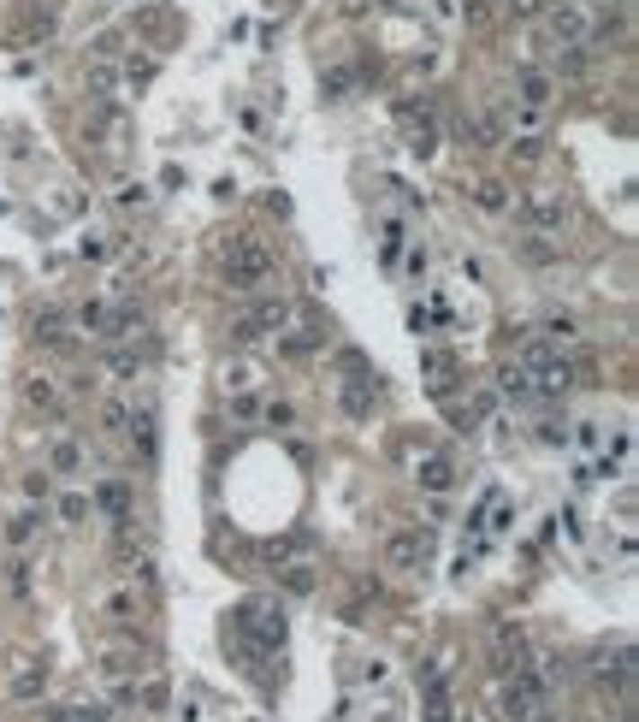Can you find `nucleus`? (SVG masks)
Returning a JSON list of instances; mask_svg holds the SVG:
<instances>
[{
  "label": "nucleus",
  "mask_w": 639,
  "mask_h": 722,
  "mask_svg": "<svg viewBox=\"0 0 639 722\" xmlns=\"http://www.w3.org/2000/svg\"><path fill=\"white\" fill-rule=\"evenodd\" d=\"M279 575H284L290 593H314V563H290V568H279Z\"/></svg>",
  "instance_id": "37998d69"
},
{
  "label": "nucleus",
  "mask_w": 639,
  "mask_h": 722,
  "mask_svg": "<svg viewBox=\"0 0 639 722\" xmlns=\"http://www.w3.org/2000/svg\"><path fill=\"white\" fill-rule=\"evenodd\" d=\"M137 705H142V710H155V717H160V710L172 705V687H166V681H142V687H137Z\"/></svg>",
  "instance_id": "f704fd0d"
},
{
  "label": "nucleus",
  "mask_w": 639,
  "mask_h": 722,
  "mask_svg": "<svg viewBox=\"0 0 639 722\" xmlns=\"http://www.w3.org/2000/svg\"><path fill=\"white\" fill-rule=\"evenodd\" d=\"M119 77H125V89H148V84H155V77H160V66H155V59H148V54H142V59L130 54Z\"/></svg>",
  "instance_id": "7c9ffc66"
},
{
  "label": "nucleus",
  "mask_w": 639,
  "mask_h": 722,
  "mask_svg": "<svg viewBox=\"0 0 639 722\" xmlns=\"http://www.w3.org/2000/svg\"><path fill=\"white\" fill-rule=\"evenodd\" d=\"M267 279H272V255L261 249V243L237 237V243L226 249V284H231V290H243V297H255Z\"/></svg>",
  "instance_id": "f03ea898"
},
{
  "label": "nucleus",
  "mask_w": 639,
  "mask_h": 722,
  "mask_svg": "<svg viewBox=\"0 0 639 722\" xmlns=\"http://www.w3.org/2000/svg\"><path fill=\"white\" fill-rule=\"evenodd\" d=\"M6 693H13L18 705L42 699V693H48V664H42V657H24V664H13V675H6Z\"/></svg>",
  "instance_id": "6e6552de"
},
{
  "label": "nucleus",
  "mask_w": 639,
  "mask_h": 722,
  "mask_svg": "<svg viewBox=\"0 0 639 722\" xmlns=\"http://www.w3.org/2000/svg\"><path fill=\"white\" fill-rule=\"evenodd\" d=\"M539 338H551L556 350H563V343H581V320H574V314H551L539 326Z\"/></svg>",
  "instance_id": "a878e982"
},
{
  "label": "nucleus",
  "mask_w": 639,
  "mask_h": 722,
  "mask_svg": "<svg viewBox=\"0 0 639 722\" xmlns=\"http://www.w3.org/2000/svg\"><path fill=\"white\" fill-rule=\"evenodd\" d=\"M515 255L527 267H563V243L545 237V231H527V237H515Z\"/></svg>",
  "instance_id": "9b49d317"
},
{
  "label": "nucleus",
  "mask_w": 639,
  "mask_h": 722,
  "mask_svg": "<svg viewBox=\"0 0 639 722\" xmlns=\"http://www.w3.org/2000/svg\"><path fill=\"white\" fill-rule=\"evenodd\" d=\"M456 18H462V24H474V30H485V24L497 18V6H492V0H468V6H462Z\"/></svg>",
  "instance_id": "79ce46f5"
},
{
  "label": "nucleus",
  "mask_w": 639,
  "mask_h": 722,
  "mask_svg": "<svg viewBox=\"0 0 639 722\" xmlns=\"http://www.w3.org/2000/svg\"><path fill=\"white\" fill-rule=\"evenodd\" d=\"M48 722H107V705H48Z\"/></svg>",
  "instance_id": "cd10ccee"
},
{
  "label": "nucleus",
  "mask_w": 639,
  "mask_h": 722,
  "mask_svg": "<svg viewBox=\"0 0 639 722\" xmlns=\"http://www.w3.org/2000/svg\"><path fill=\"white\" fill-rule=\"evenodd\" d=\"M6 593H13V598H30V593H36V575H30V557H24V551L6 557Z\"/></svg>",
  "instance_id": "393cba45"
},
{
  "label": "nucleus",
  "mask_w": 639,
  "mask_h": 722,
  "mask_svg": "<svg viewBox=\"0 0 639 722\" xmlns=\"http://www.w3.org/2000/svg\"><path fill=\"white\" fill-rule=\"evenodd\" d=\"M77 255H84V261H107V255H113V243H107V237H84V243H77Z\"/></svg>",
  "instance_id": "3c124183"
},
{
  "label": "nucleus",
  "mask_w": 639,
  "mask_h": 722,
  "mask_svg": "<svg viewBox=\"0 0 639 722\" xmlns=\"http://www.w3.org/2000/svg\"><path fill=\"white\" fill-rule=\"evenodd\" d=\"M497 391L510 397V403H527V397H533V373H527L521 361H503V368H497Z\"/></svg>",
  "instance_id": "6ab92c4d"
},
{
  "label": "nucleus",
  "mask_w": 639,
  "mask_h": 722,
  "mask_svg": "<svg viewBox=\"0 0 639 722\" xmlns=\"http://www.w3.org/2000/svg\"><path fill=\"white\" fill-rule=\"evenodd\" d=\"M237 634L255 646V652H279L284 634H290V622H284V604H267V598H255V604L237 610Z\"/></svg>",
  "instance_id": "f257e3e1"
},
{
  "label": "nucleus",
  "mask_w": 639,
  "mask_h": 722,
  "mask_svg": "<svg viewBox=\"0 0 639 722\" xmlns=\"http://www.w3.org/2000/svg\"><path fill=\"white\" fill-rule=\"evenodd\" d=\"M409 332H414V338H426V332H432V308L414 302V308H409Z\"/></svg>",
  "instance_id": "603ef678"
},
{
  "label": "nucleus",
  "mask_w": 639,
  "mask_h": 722,
  "mask_svg": "<svg viewBox=\"0 0 639 722\" xmlns=\"http://www.w3.org/2000/svg\"><path fill=\"white\" fill-rule=\"evenodd\" d=\"M267 563L272 568H290V563H314V539L308 533H284L267 545Z\"/></svg>",
  "instance_id": "2eb2a0df"
},
{
  "label": "nucleus",
  "mask_w": 639,
  "mask_h": 722,
  "mask_svg": "<svg viewBox=\"0 0 639 722\" xmlns=\"http://www.w3.org/2000/svg\"><path fill=\"white\" fill-rule=\"evenodd\" d=\"M414 486H421L426 497H444L456 486V462H450V456H439V450L421 456V462H414Z\"/></svg>",
  "instance_id": "1a4fd4ad"
},
{
  "label": "nucleus",
  "mask_w": 639,
  "mask_h": 722,
  "mask_svg": "<svg viewBox=\"0 0 639 722\" xmlns=\"http://www.w3.org/2000/svg\"><path fill=\"white\" fill-rule=\"evenodd\" d=\"M261 338H267V332H261L255 326V320H249V314H243V320H237V326H231V343H237V350H255V343Z\"/></svg>",
  "instance_id": "a18cd8bd"
},
{
  "label": "nucleus",
  "mask_w": 639,
  "mask_h": 722,
  "mask_svg": "<svg viewBox=\"0 0 639 722\" xmlns=\"http://www.w3.org/2000/svg\"><path fill=\"white\" fill-rule=\"evenodd\" d=\"M510 184H497V178H480V184H474V208H480V213H492V219H497V213H510Z\"/></svg>",
  "instance_id": "4be33fe9"
},
{
  "label": "nucleus",
  "mask_w": 639,
  "mask_h": 722,
  "mask_svg": "<svg viewBox=\"0 0 639 722\" xmlns=\"http://www.w3.org/2000/svg\"><path fill=\"white\" fill-rule=\"evenodd\" d=\"M48 474L77 480V474H84V444H77V439H54V444H48Z\"/></svg>",
  "instance_id": "dca6fc26"
},
{
  "label": "nucleus",
  "mask_w": 639,
  "mask_h": 722,
  "mask_svg": "<svg viewBox=\"0 0 639 722\" xmlns=\"http://www.w3.org/2000/svg\"><path fill=\"white\" fill-rule=\"evenodd\" d=\"M421 373H426V385L439 397H450V379H456V355L450 350H439V343H426L421 350Z\"/></svg>",
  "instance_id": "ddd939ff"
},
{
  "label": "nucleus",
  "mask_w": 639,
  "mask_h": 722,
  "mask_svg": "<svg viewBox=\"0 0 639 722\" xmlns=\"http://www.w3.org/2000/svg\"><path fill=\"white\" fill-rule=\"evenodd\" d=\"M125 439H137L142 462H155V450H160V409H155V397H137V409H130Z\"/></svg>",
  "instance_id": "0eeeda50"
},
{
  "label": "nucleus",
  "mask_w": 639,
  "mask_h": 722,
  "mask_svg": "<svg viewBox=\"0 0 639 722\" xmlns=\"http://www.w3.org/2000/svg\"><path fill=\"white\" fill-rule=\"evenodd\" d=\"M574 385H581V368H574V361H568L563 350H556V355H545L539 368H533V397H568Z\"/></svg>",
  "instance_id": "423d86ee"
},
{
  "label": "nucleus",
  "mask_w": 639,
  "mask_h": 722,
  "mask_svg": "<svg viewBox=\"0 0 639 722\" xmlns=\"http://www.w3.org/2000/svg\"><path fill=\"white\" fill-rule=\"evenodd\" d=\"M125 581H130V586H142V593H155V586H160V575H155V557H148V551L125 557Z\"/></svg>",
  "instance_id": "bb28decb"
},
{
  "label": "nucleus",
  "mask_w": 639,
  "mask_h": 722,
  "mask_svg": "<svg viewBox=\"0 0 639 722\" xmlns=\"http://www.w3.org/2000/svg\"><path fill=\"white\" fill-rule=\"evenodd\" d=\"M261 385V361H226V391H255Z\"/></svg>",
  "instance_id": "c85d7f7f"
},
{
  "label": "nucleus",
  "mask_w": 639,
  "mask_h": 722,
  "mask_svg": "<svg viewBox=\"0 0 639 722\" xmlns=\"http://www.w3.org/2000/svg\"><path fill=\"white\" fill-rule=\"evenodd\" d=\"M456 13H462V6H456V0H432V18H444V24H450Z\"/></svg>",
  "instance_id": "5fc2aeb1"
},
{
  "label": "nucleus",
  "mask_w": 639,
  "mask_h": 722,
  "mask_svg": "<svg viewBox=\"0 0 639 722\" xmlns=\"http://www.w3.org/2000/svg\"><path fill=\"white\" fill-rule=\"evenodd\" d=\"M89 510H95V504H89V492H66V497H59V521H66V527L89 521Z\"/></svg>",
  "instance_id": "473e14b6"
},
{
  "label": "nucleus",
  "mask_w": 639,
  "mask_h": 722,
  "mask_svg": "<svg viewBox=\"0 0 639 722\" xmlns=\"http://www.w3.org/2000/svg\"><path fill=\"white\" fill-rule=\"evenodd\" d=\"M551 95H556L551 71H533V66L515 71V101H521V107H551Z\"/></svg>",
  "instance_id": "9d476101"
},
{
  "label": "nucleus",
  "mask_w": 639,
  "mask_h": 722,
  "mask_svg": "<svg viewBox=\"0 0 639 722\" xmlns=\"http://www.w3.org/2000/svg\"><path fill=\"white\" fill-rule=\"evenodd\" d=\"M403 272H409V279H414V284H421V279H426V249H421V243H414V249H409V267H403Z\"/></svg>",
  "instance_id": "864d4df0"
},
{
  "label": "nucleus",
  "mask_w": 639,
  "mask_h": 722,
  "mask_svg": "<svg viewBox=\"0 0 639 722\" xmlns=\"http://www.w3.org/2000/svg\"><path fill=\"white\" fill-rule=\"evenodd\" d=\"M510 155H515V160H527V166H533V160L545 155V142H539V137H510Z\"/></svg>",
  "instance_id": "de8ad7c7"
},
{
  "label": "nucleus",
  "mask_w": 639,
  "mask_h": 722,
  "mask_svg": "<svg viewBox=\"0 0 639 722\" xmlns=\"http://www.w3.org/2000/svg\"><path fill=\"white\" fill-rule=\"evenodd\" d=\"M77 326H84L89 338H101V326H107V302H84V308H77Z\"/></svg>",
  "instance_id": "a19ab883"
},
{
  "label": "nucleus",
  "mask_w": 639,
  "mask_h": 722,
  "mask_svg": "<svg viewBox=\"0 0 639 722\" xmlns=\"http://www.w3.org/2000/svg\"><path fill=\"white\" fill-rule=\"evenodd\" d=\"M107 616H113V622H130V616H137V586H113V593H107Z\"/></svg>",
  "instance_id": "72a5a7b5"
},
{
  "label": "nucleus",
  "mask_w": 639,
  "mask_h": 722,
  "mask_svg": "<svg viewBox=\"0 0 639 722\" xmlns=\"http://www.w3.org/2000/svg\"><path fill=\"white\" fill-rule=\"evenodd\" d=\"M510 208H515V219H521L527 231H545V237H556V231L568 226V201L551 196V190H527V196L510 201Z\"/></svg>",
  "instance_id": "7ed1b4c3"
},
{
  "label": "nucleus",
  "mask_w": 639,
  "mask_h": 722,
  "mask_svg": "<svg viewBox=\"0 0 639 722\" xmlns=\"http://www.w3.org/2000/svg\"><path fill=\"white\" fill-rule=\"evenodd\" d=\"M432 551H439L432 527H403V533L385 539V563H391V568H426V563H432Z\"/></svg>",
  "instance_id": "39448f33"
},
{
  "label": "nucleus",
  "mask_w": 639,
  "mask_h": 722,
  "mask_svg": "<svg viewBox=\"0 0 639 722\" xmlns=\"http://www.w3.org/2000/svg\"><path fill=\"white\" fill-rule=\"evenodd\" d=\"M539 125H545V107H521L515 101V137H539Z\"/></svg>",
  "instance_id": "ea45409f"
},
{
  "label": "nucleus",
  "mask_w": 639,
  "mask_h": 722,
  "mask_svg": "<svg viewBox=\"0 0 639 722\" xmlns=\"http://www.w3.org/2000/svg\"><path fill=\"white\" fill-rule=\"evenodd\" d=\"M403 125H409V155H421V160H432L439 155V125H432V119H414L409 107H403Z\"/></svg>",
  "instance_id": "a211bd4d"
},
{
  "label": "nucleus",
  "mask_w": 639,
  "mask_h": 722,
  "mask_svg": "<svg viewBox=\"0 0 639 722\" xmlns=\"http://www.w3.org/2000/svg\"><path fill=\"white\" fill-rule=\"evenodd\" d=\"M373 6H397V0H373Z\"/></svg>",
  "instance_id": "6e6d98bb"
},
{
  "label": "nucleus",
  "mask_w": 639,
  "mask_h": 722,
  "mask_svg": "<svg viewBox=\"0 0 639 722\" xmlns=\"http://www.w3.org/2000/svg\"><path fill=\"white\" fill-rule=\"evenodd\" d=\"M24 497H30V504H48V497H54V474H48V468L24 474Z\"/></svg>",
  "instance_id": "4c0bfd02"
},
{
  "label": "nucleus",
  "mask_w": 639,
  "mask_h": 722,
  "mask_svg": "<svg viewBox=\"0 0 639 722\" xmlns=\"http://www.w3.org/2000/svg\"><path fill=\"white\" fill-rule=\"evenodd\" d=\"M533 439L551 444V450H568V426L563 421H539V426H533Z\"/></svg>",
  "instance_id": "c03bdc74"
},
{
  "label": "nucleus",
  "mask_w": 639,
  "mask_h": 722,
  "mask_svg": "<svg viewBox=\"0 0 639 722\" xmlns=\"http://www.w3.org/2000/svg\"><path fill=\"white\" fill-rule=\"evenodd\" d=\"M545 30H551L556 48H586V42L598 36L592 13H586V6H574V0H563V6H545Z\"/></svg>",
  "instance_id": "20e7f679"
},
{
  "label": "nucleus",
  "mask_w": 639,
  "mask_h": 722,
  "mask_svg": "<svg viewBox=\"0 0 639 722\" xmlns=\"http://www.w3.org/2000/svg\"><path fill=\"white\" fill-rule=\"evenodd\" d=\"M249 320H255L261 332H284V326H290V302H284V297H261L255 308H249Z\"/></svg>",
  "instance_id": "412c9836"
},
{
  "label": "nucleus",
  "mask_w": 639,
  "mask_h": 722,
  "mask_svg": "<svg viewBox=\"0 0 639 722\" xmlns=\"http://www.w3.org/2000/svg\"><path fill=\"white\" fill-rule=\"evenodd\" d=\"M373 403H379V391H373L368 373H361V379H343V414H350V421H368Z\"/></svg>",
  "instance_id": "f3484780"
},
{
  "label": "nucleus",
  "mask_w": 639,
  "mask_h": 722,
  "mask_svg": "<svg viewBox=\"0 0 639 722\" xmlns=\"http://www.w3.org/2000/svg\"><path fill=\"white\" fill-rule=\"evenodd\" d=\"M148 350H155V343H107V355H101V368L113 373V379H137L142 373V361H148Z\"/></svg>",
  "instance_id": "f8f14e48"
},
{
  "label": "nucleus",
  "mask_w": 639,
  "mask_h": 722,
  "mask_svg": "<svg viewBox=\"0 0 639 722\" xmlns=\"http://www.w3.org/2000/svg\"><path fill=\"white\" fill-rule=\"evenodd\" d=\"M545 6H551V0H503V13H510L515 24H539Z\"/></svg>",
  "instance_id": "e433bc0d"
},
{
  "label": "nucleus",
  "mask_w": 639,
  "mask_h": 722,
  "mask_svg": "<svg viewBox=\"0 0 639 722\" xmlns=\"http://www.w3.org/2000/svg\"><path fill=\"white\" fill-rule=\"evenodd\" d=\"M568 444H574V450H604V421H574L568 426Z\"/></svg>",
  "instance_id": "c756f323"
},
{
  "label": "nucleus",
  "mask_w": 639,
  "mask_h": 722,
  "mask_svg": "<svg viewBox=\"0 0 639 722\" xmlns=\"http://www.w3.org/2000/svg\"><path fill=\"white\" fill-rule=\"evenodd\" d=\"M36 343L59 350V343H66V320H59V314H42V320H36Z\"/></svg>",
  "instance_id": "58836bf2"
},
{
  "label": "nucleus",
  "mask_w": 639,
  "mask_h": 722,
  "mask_svg": "<svg viewBox=\"0 0 639 722\" xmlns=\"http://www.w3.org/2000/svg\"><path fill=\"white\" fill-rule=\"evenodd\" d=\"M148 196H155L148 184H119V208H148Z\"/></svg>",
  "instance_id": "09e8293b"
},
{
  "label": "nucleus",
  "mask_w": 639,
  "mask_h": 722,
  "mask_svg": "<svg viewBox=\"0 0 639 722\" xmlns=\"http://www.w3.org/2000/svg\"><path fill=\"white\" fill-rule=\"evenodd\" d=\"M36 533H42V515H36V510H18L13 521H6V545H13V551H30Z\"/></svg>",
  "instance_id": "b1692460"
},
{
  "label": "nucleus",
  "mask_w": 639,
  "mask_h": 722,
  "mask_svg": "<svg viewBox=\"0 0 639 722\" xmlns=\"http://www.w3.org/2000/svg\"><path fill=\"white\" fill-rule=\"evenodd\" d=\"M24 403H30V409H42V414H59V385L48 379V373H30V379H24Z\"/></svg>",
  "instance_id": "aec40b11"
},
{
  "label": "nucleus",
  "mask_w": 639,
  "mask_h": 722,
  "mask_svg": "<svg viewBox=\"0 0 639 722\" xmlns=\"http://www.w3.org/2000/svg\"><path fill=\"white\" fill-rule=\"evenodd\" d=\"M101 675H107V681H130V675H137V664H130L125 652H113V657H101Z\"/></svg>",
  "instance_id": "49530a36"
},
{
  "label": "nucleus",
  "mask_w": 639,
  "mask_h": 722,
  "mask_svg": "<svg viewBox=\"0 0 639 722\" xmlns=\"http://www.w3.org/2000/svg\"><path fill=\"white\" fill-rule=\"evenodd\" d=\"M403 243H409V226H403V219H385V237H379V267L385 272H397Z\"/></svg>",
  "instance_id": "5701e85b"
},
{
  "label": "nucleus",
  "mask_w": 639,
  "mask_h": 722,
  "mask_svg": "<svg viewBox=\"0 0 639 722\" xmlns=\"http://www.w3.org/2000/svg\"><path fill=\"white\" fill-rule=\"evenodd\" d=\"M261 421H267V426H290L297 409H290V403H261Z\"/></svg>",
  "instance_id": "8fccbe9b"
},
{
  "label": "nucleus",
  "mask_w": 639,
  "mask_h": 722,
  "mask_svg": "<svg viewBox=\"0 0 639 722\" xmlns=\"http://www.w3.org/2000/svg\"><path fill=\"white\" fill-rule=\"evenodd\" d=\"M89 84H95V95H113V89H119V59H101V54H95V66H89Z\"/></svg>",
  "instance_id": "2f4dec72"
},
{
  "label": "nucleus",
  "mask_w": 639,
  "mask_h": 722,
  "mask_svg": "<svg viewBox=\"0 0 639 722\" xmlns=\"http://www.w3.org/2000/svg\"><path fill=\"white\" fill-rule=\"evenodd\" d=\"M89 504H95V510H107V515H113L119 527L130 521V486L119 480V474H113V480H101L95 492H89Z\"/></svg>",
  "instance_id": "4468645a"
},
{
  "label": "nucleus",
  "mask_w": 639,
  "mask_h": 722,
  "mask_svg": "<svg viewBox=\"0 0 639 722\" xmlns=\"http://www.w3.org/2000/svg\"><path fill=\"white\" fill-rule=\"evenodd\" d=\"M125 426H130V409L119 403V397H113V403H101V432H113V439H125Z\"/></svg>",
  "instance_id": "c9c22d12"
}]
</instances>
